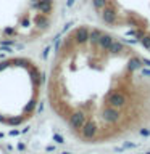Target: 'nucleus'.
I'll list each match as a JSON object with an SVG mask.
<instances>
[{
  "label": "nucleus",
  "instance_id": "1",
  "mask_svg": "<svg viewBox=\"0 0 150 154\" xmlns=\"http://www.w3.org/2000/svg\"><path fill=\"white\" fill-rule=\"evenodd\" d=\"M128 103V98H126L124 93H121V91H111V93L106 96V104L111 106V108H124V104Z\"/></svg>",
  "mask_w": 150,
  "mask_h": 154
},
{
  "label": "nucleus",
  "instance_id": "2",
  "mask_svg": "<svg viewBox=\"0 0 150 154\" xmlns=\"http://www.w3.org/2000/svg\"><path fill=\"white\" fill-rule=\"evenodd\" d=\"M97 132H99V127L94 120H86V124L81 128V137L82 140H95Z\"/></svg>",
  "mask_w": 150,
  "mask_h": 154
},
{
  "label": "nucleus",
  "instance_id": "3",
  "mask_svg": "<svg viewBox=\"0 0 150 154\" xmlns=\"http://www.w3.org/2000/svg\"><path fill=\"white\" fill-rule=\"evenodd\" d=\"M89 35H90V31L87 27L82 26V27H77L76 31H73L70 38H71L73 42L79 43V45H84V43L89 42Z\"/></svg>",
  "mask_w": 150,
  "mask_h": 154
},
{
  "label": "nucleus",
  "instance_id": "4",
  "mask_svg": "<svg viewBox=\"0 0 150 154\" xmlns=\"http://www.w3.org/2000/svg\"><path fill=\"white\" fill-rule=\"evenodd\" d=\"M84 124H86V114L82 111H76V112L71 114V117H70V127L71 128L81 130Z\"/></svg>",
  "mask_w": 150,
  "mask_h": 154
},
{
  "label": "nucleus",
  "instance_id": "5",
  "mask_svg": "<svg viewBox=\"0 0 150 154\" xmlns=\"http://www.w3.org/2000/svg\"><path fill=\"white\" fill-rule=\"evenodd\" d=\"M100 116L106 120V122H111V124H113V122H116V120L119 119V116H121V114L118 112V109H116V108L106 106V108H103V111L100 112Z\"/></svg>",
  "mask_w": 150,
  "mask_h": 154
},
{
  "label": "nucleus",
  "instance_id": "6",
  "mask_svg": "<svg viewBox=\"0 0 150 154\" xmlns=\"http://www.w3.org/2000/svg\"><path fill=\"white\" fill-rule=\"evenodd\" d=\"M111 43H113V38H111L110 35H103V34H102V37L99 38L97 45H99V47L102 48V50H108Z\"/></svg>",
  "mask_w": 150,
  "mask_h": 154
},
{
  "label": "nucleus",
  "instance_id": "7",
  "mask_svg": "<svg viewBox=\"0 0 150 154\" xmlns=\"http://www.w3.org/2000/svg\"><path fill=\"white\" fill-rule=\"evenodd\" d=\"M102 37V32L100 31H97V29H94V31H90V35H89V40L92 42V43H94V45H95V43L97 42H99V38Z\"/></svg>",
  "mask_w": 150,
  "mask_h": 154
}]
</instances>
